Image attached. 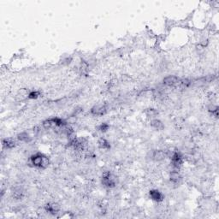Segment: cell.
Here are the masks:
<instances>
[{
  "mask_svg": "<svg viewBox=\"0 0 219 219\" xmlns=\"http://www.w3.org/2000/svg\"><path fill=\"white\" fill-rule=\"evenodd\" d=\"M31 163L34 167L45 169L49 165V159L46 156L42 155L40 153H37L35 155L31 157Z\"/></svg>",
  "mask_w": 219,
  "mask_h": 219,
  "instance_id": "1",
  "label": "cell"
},
{
  "mask_svg": "<svg viewBox=\"0 0 219 219\" xmlns=\"http://www.w3.org/2000/svg\"><path fill=\"white\" fill-rule=\"evenodd\" d=\"M117 182V177H115L112 173H110V171H106V172L103 174L102 183L105 187H109V188L116 187Z\"/></svg>",
  "mask_w": 219,
  "mask_h": 219,
  "instance_id": "2",
  "label": "cell"
},
{
  "mask_svg": "<svg viewBox=\"0 0 219 219\" xmlns=\"http://www.w3.org/2000/svg\"><path fill=\"white\" fill-rule=\"evenodd\" d=\"M64 125H66V123L64 120H62L61 118H51V119H48L46 120L43 123V127L46 128V129H50V128H58V127H63Z\"/></svg>",
  "mask_w": 219,
  "mask_h": 219,
  "instance_id": "3",
  "label": "cell"
},
{
  "mask_svg": "<svg viewBox=\"0 0 219 219\" xmlns=\"http://www.w3.org/2000/svg\"><path fill=\"white\" fill-rule=\"evenodd\" d=\"M183 163V159L182 156L181 155L179 152H175L172 158H171V164L175 169H180Z\"/></svg>",
  "mask_w": 219,
  "mask_h": 219,
  "instance_id": "4",
  "label": "cell"
},
{
  "mask_svg": "<svg viewBox=\"0 0 219 219\" xmlns=\"http://www.w3.org/2000/svg\"><path fill=\"white\" fill-rule=\"evenodd\" d=\"M180 81V79L175 75H169L163 79V84L168 87H177Z\"/></svg>",
  "mask_w": 219,
  "mask_h": 219,
  "instance_id": "5",
  "label": "cell"
},
{
  "mask_svg": "<svg viewBox=\"0 0 219 219\" xmlns=\"http://www.w3.org/2000/svg\"><path fill=\"white\" fill-rule=\"evenodd\" d=\"M107 111V109H106L105 105H94L91 110V112H92V115L94 116H103L105 115Z\"/></svg>",
  "mask_w": 219,
  "mask_h": 219,
  "instance_id": "6",
  "label": "cell"
},
{
  "mask_svg": "<svg viewBox=\"0 0 219 219\" xmlns=\"http://www.w3.org/2000/svg\"><path fill=\"white\" fill-rule=\"evenodd\" d=\"M149 194H150V198L154 201L161 202L163 200V195L162 194L161 192H159L157 189H152V190L150 191Z\"/></svg>",
  "mask_w": 219,
  "mask_h": 219,
  "instance_id": "7",
  "label": "cell"
},
{
  "mask_svg": "<svg viewBox=\"0 0 219 219\" xmlns=\"http://www.w3.org/2000/svg\"><path fill=\"white\" fill-rule=\"evenodd\" d=\"M45 209H46V212H49L51 214H56V213L59 212L60 206L57 203H50V204H47L46 205Z\"/></svg>",
  "mask_w": 219,
  "mask_h": 219,
  "instance_id": "8",
  "label": "cell"
},
{
  "mask_svg": "<svg viewBox=\"0 0 219 219\" xmlns=\"http://www.w3.org/2000/svg\"><path fill=\"white\" fill-rule=\"evenodd\" d=\"M166 158V153L164 151L162 150H157L154 151L152 153V159H154L155 161H162Z\"/></svg>",
  "mask_w": 219,
  "mask_h": 219,
  "instance_id": "9",
  "label": "cell"
},
{
  "mask_svg": "<svg viewBox=\"0 0 219 219\" xmlns=\"http://www.w3.org/2000/svg\"><path fill=\"white\" fill-rule=\"evenodd\" d=\"M181 178V177L180 173L178 172V170H173V171L170 172V179L173 183H178L180 181Z\"/></svg>",
  "mask_w": 219,
  "mask_h": 219,
  "instance_id": "10",
  "label": "cell"
},
{
  "mask_svg": "<svg viewBox=\"0 0 219 219\" xmlns=\"http://www.w3.org/2000/svg\"><path fill=\"white\" fill-rule=\"evenodd\" d=\"M151 126L153 128H155L156 130H163L164 128V125L162 122L158 119H154L151 122Z\"/></svg>",
  "mask_w": 219,
  "mask_h": 219,
  "instance_id": "11",
  "label": "cell"
},
{
  "mask_svg": "<svg viewBox=\"0 0 219 219\" xmlns=\"http://www.w3.org/2000/svg\"><path fill=\"white\" fill-rule=\"evenodd\" d=\"M3 145L7 149H11L16 146V142L13 139H4L3 140Z\"/></svg>",
  "mask_w": 219,
  "mask_h": 219,
  "instance_id": "12",
  "label": "cell"
},
{
  "mask_svg": "<svg viewBox=\"0 0 219 219\" xmlns=\"http://www.w3.org/2000/svg\"><path fill=\"white\" fill-rule=\"evenodd\" d=\"M98 145H99V148L104 149V150L110 148V145L109 142L107 141L105 139H100L99 142H98Z\"/></svg>",
  "mask_w": 219,
  "mask_h": 219,
  "instance_id": "13",
  "label": "cell"
},
{
  "mask_svg": "<svg viewBox=\"0 0 219 219\" xmlns=\"http://www.w3.org/2000/svg\"><path fill=\"white\" fill-rule=\"evenodd\" d=\"M17 138L19 141L23 142H29L30 141V140H31L29 134H27V133H25V132L24 133H21L20 134H18Z\"/></svg>",
  "mask_w": 219,
  "mask_h": 219,
  "instance_id": "14",
  "label": "cell"
},
{
  "mask_svg": "<svg viewBox=\"0 0 219 219\" xmlns=\"http://www.w3.org/2000/svg\"><path fill=\"white\" fill-rule=\"evenodd\" d=\"M145 115L148 117H155L158 115V111L155 109H146L145 110Z\"/></svg>",
  "mask_w": 219,
  "mask_h": 219,
  "instance_id": "15",
  "label": "cell"
},
{
  "mask_svg": "<svg viewBox=\"0 0 219 219\" xmlns=\"http://www.w3.org/2000/svg\"><path fill=\"white\" fill-rule=\"evenodd\" d=\"M13 197L16 199H21L23 197V192L21 190H16L15 191L14 194H13Z\"/></svg>",
  "mask_w": 219,
  "mask_h": 219,
  "instance_id": "16",
  "label": "cell"
},
{
  "mask_svg": "<svg viewBox=\"0 0 219 219\" xmlns=\"http://www.w3.org/2000/svg\"><path fill=\"white\" fill-rule=\"evenodd\" d=\"M39 96V92H37V91H33V92H30L28 95V98L31 99H37L38 97Z\"/></svg>",
  "mask_w": 219,
  "mask_h": 219,
  "instance_id": "17",
  "label": "cell"
},
{
  "mask_svg": "<svg viewBox=\"0 0 219 219\" xmlns=\"http://www.w3.org/2000/svg\"><path fill=\"white\" fill-rule=\"evenodd\" d=\"M99 130L101 131V132H103V133H105V132H106V131L109 129V125L107 123H102L100 126H99Z\"/></svg>",
  "mask_w": 219,
  "mask_h": 219,
  "instance_id": "18",
  "label": "cell"
}]
</instances>
